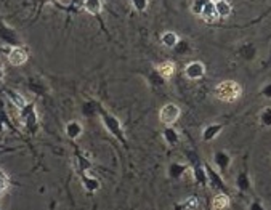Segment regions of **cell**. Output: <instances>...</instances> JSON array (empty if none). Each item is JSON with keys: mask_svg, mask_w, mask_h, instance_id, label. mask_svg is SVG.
<instances>
[{"mask_svg": "<svg viewBox=\"0 0 271 210\" xmlns=\"http://www.w3.org/2000/svg\"><path fill=\"white\" fill-rule=\"evenodd\" d=\"M237 186H239L241 191H247L249 189V180L246 175H239V178H237Z\"/></svg>", "mask_w": 271, "mask_h": 210, "instance_id": "cell-21", "label": "cell"}, {"mask_svg": "<svg viewBox=\"0 0 271 210\" xmlns=\"http://www.w3.org/2000/svg\"><path fill=\"white\" fill-rule=\"evenodd\" d=\"M66 135L69 136L71 140H77L79 136L82 135V124H79L77 121H72L66 126Z\"/></svg>", "mask_w": 271, "mask_h": 210, "instance_id": "cell-8", "label": "cell"}, {"mask_svg": "<svg viewBox=\"0 0 271 210\" xmlns=\"http://www.w3.org/2000/svg\"><path fill=\"white\" fill-rule=\"evenodd\" d=\"M260 122L265 127H271V108H265L260 114Z\"/></svg>", "mask_w": 271, "mask_h": 210, "instance_id": "cell-20", "label": "cell"}, {"mask_svg": "<svg viewBox=\"0 0 271 210\" xmlns=\"http://www.w3.org/2000/svg\"><path fill=\"white\" fill-rule=\"evenodd\" d=\"M204 74H206V66L201 61H191L184 68V76L191 81H199L204 77Z\"/></svg>", "mask_w": 271, "mask_h": 210, "instance_id": "cell-4", "label": "cell"}, {"mask_svg": "<svg viewBox=\"0 0 271 210\" xmlns=\"http://www.w3.org/2000/svg\"><path fill=\"white\" fill-rule=\"evenodd\" d=\"M164 138H165V141H167L169 144L174 146V144H177V141H178V133L169 126L167 128L164 130Z\"/></svg>", "mask_w": 271, "mask_h": 210, "instance_id": "cell-19", "label": "cell"}, {"mask_svg": "<svg viewBox=\"0 0 271 210\" xmlns=\"http://www.w3.org/2000/svg\"><path fill=\"white\" fill-rule=\"evenodd\" d=\"M8 188H10V176L6 175L5 170L0 168V198L8 191Z\"/></svg>", "mask_w": 271, "mask_h": 210, "instance_id": "cell-15", "label": "cell"}, {"mask_svg": "<svg viewBox=\"0 0 271 210\" xmlns=\"http://www.w3.org/2000/svg\"><path fill=\"white\" fill-rule=\"evenodd\" d=\"M184 170H186V167L184 166H180V164H174V166H170L169 168V176L174 180H178L181 178V175L184 173Z\"/></svg>", "mask_w": 271, "mask_h": 210, "instance_id": "cell-16", "label": "cell"}, {"mask_svg": "<svg viewBox=\"0 0 271 210\" xmlns=\"http://www.w3.org/2000/svg\"><path fill=\"white\" fill-rule=\"evenodd\" d=\"M249 210H265V207H263L262 202H259V201H254L252 204L249 206Z\"/></svg>", "mask_w": 271, "mask_h": 210, "instance_id": "cell-23", "label": "cell"}, {"mask_svg": "<svg viewBox=\"0 0 271 210\" xmlns=\"http://www.w3.org/2000/svg\"><path fill=\"white\" fill-rule=\"evenodd\" d=\"M132 3L135 5V8L138 11H143L148 6V0H132Z\"/></svg>", "mask_w": 271, "mask_h": 210, "instance_id": "cell-22", "label": "cell"}, {"mask_svg": "<svg viewBox=\"0 0 271 210\" xmlns=\"http://www.w3.org/2000/svg\"><path fill=\"white\" fill-rule=\"evenodd\" d=\"M241 95H242L241 85L234 81H223L222 84H218L215 87V96L225 103L236 101Z\"/></svg>", "mask_w": 271, "mask_h": 210, "instance_id": "cell-1", "label": "cell"}, {"mask_svg": "<svg viewBox=\"0 0 271 210\" xmlns=\"http://www.w3.org/2000/svg\"><path fill=\"white\" fill-rule=\"evenodd\" d=\"M101 119H103L104 127H106L114 136H117V138L121 140L122 143H125L124 133H122V127H121V122H119L114 116H111L109 113H106V111H101Z\"/></svg>", "mask_w": 271, "mask_h": 210, "instance_id": "cell-3", "label": "cell"}, {"mask_svg": "<svg viewBox=\"0 0 271 210\" xmlns=\"http://www.w3.org/2000/svg\"><path fill=\"white\" fill-rule=\"evenodd\" d=\"M85 10H87L89 13H93V15H96V13H100L103 5H101V0H85Z\"/></svg>", "mask_w": 271, "mask_h": 210, "instance_id": "cell-14", "label": "cell"}, {"mask_svg": "<svg viewBox=\"0 0 271 210\" xmlns=\"http://www.w3.org/2000/svg\"><path fill=\"white\" fill-rule=\"evenodd\" d=\"M2 130H3V126H2V124H0V132H2Z\"/></svg>", "mask_w": 271, "mask_h": 210, "instance_id": "cell-25", "label": "cell"}, {"mask_svg": "<svg viewBox=\"0 0 271 210\" xmlns=\"http://www.w3.org/2000/svg\"><path fill=\"white\" fill-rule=\"evenodd\" d=\"M162 43L165 45V47H175V45L178 43V36L175 34V32H165V34L162 36Z\"/></svg>", "mask_w": 271, "mask_h": 210, "instance_id": "cell-18", "label": "cell"}, {"mask_svg": "<svg viewBox=\"0 0 271 210\" xmlns=\"http://www.w3.org/2000/svg\"><path fill=\"white\" fill-rule=\"evenodd\" d=\"M28 51L24 48H19V47H15L10 50L8 53V63L13 64V66H21L26 61H28Z\"/></svg>", "mask_w": 271, "mask_h": 210, "instance_id": "cell-5", "label": "cell"}, {"mask_svg": "<svg viewBox=\"0 0 271 210\" xmlns=\"http://www.w3.org/2000/svg\"><path fill=\"white\" fill-rule=\"evenodd\" d=\"M81 176H82V185L89 193H96L98 189H100V181H98L95 176H90L87 172L81 173Z\"/></svg>", "mask_w": 271, "mask_h": 210, "instance_id": "cell-7", "label": "cell"}, {"mask_svg": "<svg viewBox=\"0 0 271 210\" xmlns=\"http://www.w3.org/2000/svg\"><path fill=\"white\" fill-rule=\"evenodd\" d=\"M229 156L226 153H217L215 154V164H217V167L220 168V170H226L228 166H229Z\"/></svg>", "mask_w": 271, "mask_h": 210, "instance_id": "cell-13", "label": "cell"}, {"mask_svg": "<svg viewBox=\"0 0 271 210\" xmlns=\"http://www.w3.org/2000/svg\"><path fill=\"white\" fill-rule=\"evenodd\" d=\"M263 95L268 96V98H271V84H270V85H267V87L263 88Z\"/></svg>", "mask_w": 271, "mask_h": 210, "instance_id": "cell-24", "label": "cell"}, {"mask_svg": "<svg viewBox=\"0 0 271 210\" xmlns=\"http://www.w3.org/2000/svg\"><path fill=\"white\" fill-rule=\"evenodd\" d=\"M202 18L206 19V21H215V19L218 18L217 11H215V3L214 2L206 3V6H204V10H202Z\"/></svg>", "mask_w": 271, "mask_h": 210, "instance_id": "cell-11", "label": "cell"}, {"mask_svg": "<svg viewBox=\"0 0 271 210\" xmlns=\"http://www.w3.org/2000/svg\"><path fill=\"white\" fill-rule=\"evenodd\" d=\"M229 202V196L226 193H217L212 199V210H226Z\"/></svg>", "mask_w": 271, "mask_h": 210, "instance_id": "cell-6", "label": "cell"}, {"mask_svg": "<svg viewBox=\"0 0 271 210\" xmlns=\"http://www.w3.org/2000/svg\"><path fill=\"white\" fill-rule=\"evenodd\" d=\"M222 128H223L222 126H209V127L202 132V140H204V141H212V140L215 138V136L222 132Z\"/></svg>", "mask_w": 271, "mask_h": 210, "instance_id": "cell-12", "label": "cell"}, {"mask_svg": "<svg viewBox=\"0 0 271 210\" xmlns=\"http://www.w3.org/2000/svg\"><path fill=\"white\" fill-rule=\"evenodd\" d=\"M156 69H157V74H159L161 77L170 79L175 72V64L172 61H165V63H161Z\"/></svg>", "mask_w": 271, "mask_h": 210, "instance_id": "cell-9", "label": "cell"}, {"mask_svg": "<svg viewBox=\"0 0 271 210\" xmlns=\"http://www.w3.org/2000/svg\"><path fill=\"white\" fill-rule=\"evenodd\" d=\"M197 204H199V202H197L196 198H188V199H184L183 202H180V204H177L175 210H191V209H196Z\"/></svg>", "mask_w": 271, "mask_h": 210, "instance_id": "cell-17", "label": "cell"}, {"mask_svg": "<svg viewBox=\"0 0 271 210\" xmlns=\"http://www.w3.org/2000/svg\"><path fill=\"white\" fill-rule=\"evenodd\" d=\"M215 3V11H217V15L218 18H226L229 16V13H231V5L226 2V0H217Z\"/></svg>", "mask_w": 271, "mask_h": 210, "instance_id": "cell-10", "label": "cell"}, {"mask_svg": "<svg viewBox=\"0 0 271 210\" xmlns=\"http://www.w3.org/2000/svg\"><path fill=\"white\" fill-rule=\"evenodd\" d=\"M180 114H181V111H180V108L177 106V104L167 103V104H164V106L161 108V111H159V121L167 127L174 126V124L178 121V117H180Z\"/></svg>", "mask_w": 271, "mask_h": 210, "instance_id": "cell-2", "label": "cell"}]
</instances>
